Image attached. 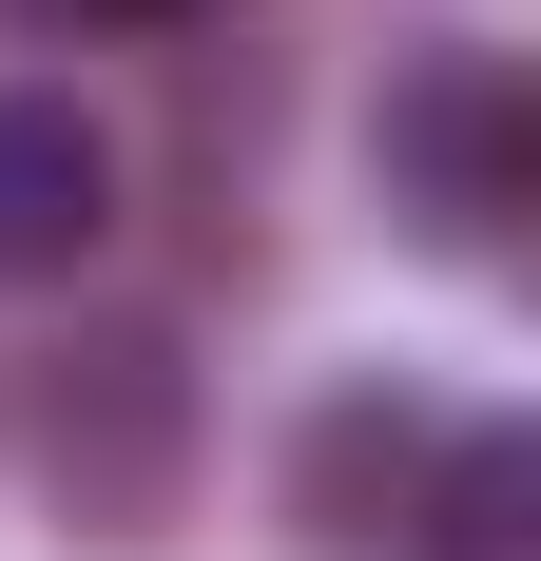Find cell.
I'll use <instances>...</instances> for the list:
<instances>
[{
  "label": "cell",
  "mask_w": 541,
  "mask_h": 561,
  "mask_svg": "<svg viewBox=\"0 0 541 561\" xmlns=\"http://www.w3.org/2000/svg\"><path fill=\"white\" fill-rule=\"evenodd\" d=\"M194 348L174 330H58L39 348V388H20V446H39L58 523L78 542H156L174 504H194Z\"/></svg>",
  "instance_id": "6da1fadb"
},
{
  "label": "cell",
  "mask_w": 541,
  "mask_h": 561,
  "mask_svg": "<svg viewBox=\"0 0 541 561\" xmlns=\"http://www.w3.org/2000/svg\"><path fill=\"white\" fill-rule=\"evenodd\" d=\"M368 174H387V214H406V252H445V272H503L541 214V116H522V58L484 39H445L387 78L368 116Z\"/></svg>",
  "instance_id": "7a4b0ae2"
},
{
  "label": "cell",
  "mask_w": 541,
  "mask_h": 561,
  "mask_svg": "<svg viewBox=\"0 0 541 561\" xmlns=\"http://www.w3.org/2000/svg\"><path fill=\"white\" fill-rule=\"evenodd\" d=\"M97 232H116V136L58 98V78H20V98H0V290L97 272Z\"/></svg>",
  "instance_id": "3957f363"
},
{
  "label": "cell",
  "mask_w": 541,
  "mask_h": 561,
  "mask_svg": "<svg viewBox=\"0 0 541 561\" xmlns=\"http://www.w3.org/2000/svg\"><path fill=\"white\" fill-rule=\"evenodd\" d=\"M426 446H445V407H406V388H329L310 426H290V542H406Z\"/></svg>",
  "instance_id": "277c9868"
},
{
  "label": "cell",
  "mask_w": 541,
  "mask_h": 561,
  "mask_svg": "<svg viewBox=\"0 0 541 561\" xmlns=\"http://www.w3.org/2000/svg\"><path fill=\"white\" fill-rule=\"evenodd\" d=\"M406 542H426V561H541V426H522V407H484V426L426 446Z\"/></svg>",
  "instance_id": "5b68a950"
},
{
  "label": "cell",
  "mask_w": 541,
  "mask_h": 561,
  "mask_svg": "<svg viewBox=\"0 0 541 561\" xmlns=\"http://www.w3.org/2000/svg\"><path fill=\"white\" fill-rule=\"evenodd\" d=\"M39 39H174V20H214V0H20Z\"/></svg>",
  "instance_id": "8992f818"
}]
</instances>
